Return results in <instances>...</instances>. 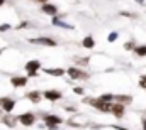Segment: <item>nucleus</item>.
Masks as SVG:
<instances>
[{
    "label": "nucleus",
    "instance_id": "nucleus-1",
    "mask_svg": "<svg viewBox=\"0 0 146 130\" xmlns=\"http://www.w3.org/2000/svg\"><path fill=\"white\" fill-rule=\"evenodd\" d=\"M65 73H68V76H70L72 79H87V78H88V74H87L85 71L78 69V68H68Z\"/></svg>",
    "mask_w": 146,
    "mask_h": 130
},
{
    "label": "nucleus",
    "instance_id": "nucleus-18",
    "mask_svg": "<svg viewBox=\"0 0 146 130\" xmlns=\"http://www.w3.org/2000/svg\"><path fill=\"white\" fill-rule=\"evenodd\" d=\"M139 86H141V88H145V90H146V74H143V76L139 78Z\"/></svg>",
    "mask_w": 146,
    "mask_h": 130
},
{
    "label": "nucleus",
    "instance_id": "nucleus-10",
    "mask_svg": "<svg viewBox=\"0 0 146 130\" xmlns=\"http://www.w3.org/2000/svg\"><path fill=\"white\" fill-rule=\"evenodd\" d=\"M10 83H12V86H15V88L26 86V85H27V78H26V76H14V78L10 79Z\"/></svg>",
    "mask_w": 146,
    "mask_h": 130
},
{
    "label": "nucleus",
    "instance_id": "nucleus-4",
    "mask_svg": "<svg viewBox=\"0 0 146 130\" xmlns=\"http://www.w3.org/2000/svg\"><path fill=\"white\" fill-rule=\"evenodd\" d=\"M0 106H2L7 113H10V112L14 110V106H15V101H14L12 98H9V97L0 98Z\"/></svg>",
    "mask_w": 146,
    "mask_h": 130
},
{
    "label": "nucleus",
    "instance_id": "nucleus-6",
    "mask_svg": "<svg viewBox=\"0 0 146 130\" xmlns=\"http://www.w3.org/2000/svg\"><path fill=\"white\" fill-rule=\"evenodd\" d=\"M33 44H41V46H49V47H54L56 42L49 37H37V39H29Z\"/></svg>",
    "mask_w": 146,
    "mask_h": 130
},
{
    "label": "nucleus",
    "instance_id": "nucleus-13",
    "mask_svg": "<svg viewBox=\"0 0 146 130\" xmlns=\"http://www.w3.org/2000/svg\"><path fill=\"white\" fill-rule=\"evenodd\" d=\"M27 98H29L33 103H39V101H41V93H39V91H31V93H27Z\"/></svg>",
    "mask_w": 146,
    "mask_h": 130
},
{
    "label": "nucleus",
    "instance_id": "nucleus-15",
    "mask_svg": "<svg viewBox=\"0 0 146 130\" xmlns=\"http://www.w3.org/2000/svg\"><path fill=\"white\" fill-rule=\"evenodd\" d=\"M134 49V53L138 54V56H146V46H136V47H133Z\"/></svg>",
    "mask_w": 146,
    "mask_h": 130
},
{
    "label": "nucleus",
    "instance_id": "nucleus-2",
    "mask_svg": "<svg viewBox=\"0 0 146 130\" xmlns=\"http://www.w3.org/2000/svg\"><path fill=\"white\" fill-rule=\"evenodd\" d=\"M22 125H26V127H31L34 122H36V115L34 113H31V112H26V113H22V115H19V118H17Z\"/></svg>",
    "mask_w": 146,
    "mask_h": 130
},
{
    "label": "nucleus",
    "instance_id": "nucleus-14",
    "mask_svg": "<svg viewBox=\"0 0 146 130\" xmlns=\"http://www.w3.org/2000/svg\"><path fill=\"white\" fill-rule=\"evenodd\" d=\"M83 46H85L87 49H92V47L95 46V42H94V39L88 35V37H85V39H83Z\"/></svg>",
    "mask_w": 146,
    "mask_h": 130
},
{
    "label": "nucleus",
    "instance_id": "nucleus-8",
    "mask_svg": "<svg viewBox=\"0 0 146 130\" xmlns=\"http://www.w3.org/2000/svg\"><path fill=\"white\" fill-rule=\"evenodd\" d=\"M41 10H42L44 14H48V15H56V14H58V7L53 5V3H42Z\"/></svg>",
    "mask_w": 146,
    "mask_h": 130
},
{
    "label": "nucleus",
    "instance_id": "nucleus-19",
    "mask_svg": "<svg viewBox=\"0 0 146 130\" xmlns=\"http://www.w3.org/2000/svg\"><path fill=\"white\" fill-rule=\"evenodd\" d=\"M10 29V26L9 24H3V26H0V32H3V31H9Z\"/></svg>",
    "mask_w": 146,
    "mask_h": 130
},
{
    "label": "nucleus",
    "instance_id": "nucleus-11",
    "mask_svg": "<svg viewBox=\"0 0 146 130\" xmlns=\"http://www.w3.org/2000/svg\"><path fill=\"white\" fill-rule=\"evenodd\" d=\"M44 98L49 100V101H56L61 98V93L60 91H54V90H49V91H44Z\"/></svg>",
    "mask_w": 146,
    "mask_h": 130
},
{
    "label": "nucleus",
    "instance_id": "nucleus-3",
    "mask_svg": "<svg viewBox=\"0 0 146 130\" xmlns=\"http://www.w3.org/2000/svg\"><path fill=\"white\" fill-rule=\"evenodd\" d=\"M42 120L49 125V129H51V130H54V127H56V125H60V123L63 122L58 115H42Z\"/></svg>",
    "mask_w": 146,
    "mask_h": 130
},
{
    "label": "nucleus",
    "instance_id": "nucleus-9",
    "mask_svg": "<svg viewBox=\"0 0 146 130\" xmlns=\"http://www.w3.org/2000/svg\"><path fill=\"white\" fill-rule=\"evenodd\" d=\"M110 113H114L115 118H122V115H124V105H119V103H114V101H112V110H110Z\"/></svg>",
    "mask_w": 146,
    "mask_h": 130
},
{
    "label": "nucleus",
    "instance_id": "nucleus-20",
    "mask_svg": "<svg viewBox=\"0 0 146 130\" xmlns=\"http://www.w3.org/2000/svg\"><path fill=\"white\" fill-rule=\"evenodd\" d=\"M124 49H126V51L133 49V42H126V44H124Z\"/></svg>",
    "mask_w": 146,
    "mask_h": 130
},
{
    "label": "nucleus",
    "instance_id": "nucleus-16",
    "mask_svg": "<svg viewBox=\"0 0 146 130\" xmlns=\"http://www.w3.org/2000/svg\"><path fill=\"white\" fill-rule=\"evenodd\" d=\"M3 123H7L9 127H14V118H10V117H3Z\"/></svg>",
    "mask_w": 146,
    "mask_h": 130
},
{
    "label": "nucleus",
    "instance_id": "nucleus-22",
    "mask_svg": "<svg viewBox=\"0 0 146 130\" xmlns=\"http://www.w3.org/2000/svg\"><path fill=\"white\" fill-rule=\"evenodd\" d=\"M34 2H39V3H48V0H34Z\"/></svg>",
    "mask_w": 146,
    "mask_h": 130
},
{
    "label": "nucleus",
    "instance_id": "nucleus-17",
    "mask_svg": "<svg viewBox=\"0 0 146 130\" xmlns=\"http://www.w3.org/2000/svg\"><path fill=\"white\" fill-rule=\"evenodd\" d=\"M117 37H119V34H117V32H110V35L107 37V41H109V42H114Z\"/></svg>",
    "mask_w": 146,
    "mask_h": 130
},
{
    "label": "nucleus",
    "instance_id": "nucleus-5",
    "mask_svg": "<svg viewBox=\"0 0 146 130\" xmlns=\"http://www.w3.org/2000/svg\"><path fill=\"white\" fill-rule=\"evenodd\" d=\"M41 68V63L39 61H29L27 64H26V71H27V74L29 76H37V69Z\"/></svg>",
    "mask_w": 146,
    "mask_h": 130
},
{
    "label": "nucleus",
    "instance_id": "nucleus-7",
    "mask_svg": "<svg viewBox=\"0 0 146 130\" xmlns=\"http://www.w3.org/2000/svg\"><path fill=\"white\" fill-rule=\"evenodd\" d=\"M112 101L114 103H119V105H129L133 101V97H129V95H114L112 97Z\"/></svg>",
    "mask_w": 146,
    "mask_h": 130
},
{
    "label": "nucleus",
    "instance_id": "nucleus-23",
    "mask_svg": "<svg viewBox=\"0 0 146 130\" xmlns=\"http://www.w3.org/2000/svg\"><path fill=\"white\" fill-rule=\"evenodd\" d=\"M143 130H146V120L143 122Z\"/></svg>",
    "mask_w": 146,
    "mask_h": 130
},
{
    "label": "nucleus",
    "instance_id": "nucleus-12",
    "mask_svg": "<svg viewBox=\"0 0 146 130\" xmlns=\"http://www.w3.org/2000/svg\"><path fill=\"white\" fill-rule=\"evenodd\" d=\"M44 73L51 74V76H61V74H65V69H61V68H51V69H44Z\"/></svg>",
    "mask_w": 146,
    "mask_h": 130
},
{
    "label": "nucleus",
    "instance_id": "nucleus-21",
    "mask_svg": "<svg viewBox=\"0 0 146 130\" xmlns=\"http://www.w3.org/2000/svg\"><path fill=\"white\" fill-rule=\"evenodd\" d=\"M75 93H78V95H83V90H82V88H75Z\"/></svg>",
    "mask_w": 146,
    "mask_h": 130
},
{
    "label": "nucleus",
    "instance_id": "nucleus-24",
    "mask_svg": "<svg viewBox=\"0 0 146 130\" xmlns=\"http://www.w3.org/2000/svg\"><path fill=\"white\" fill-rule=\"evenodd\" d=\"M3 2H5V0H0V7H2V5H3Z\"/></svg>",
    "mask_w": 146,
    "mask_h": 130
}]
</instances>
